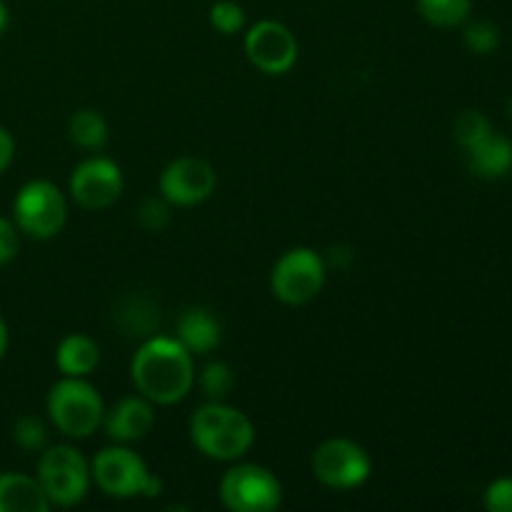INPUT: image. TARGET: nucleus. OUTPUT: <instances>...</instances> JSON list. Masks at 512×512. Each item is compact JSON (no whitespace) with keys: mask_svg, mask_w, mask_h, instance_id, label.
I'll list each match as a JSON object with an SVG mask.
<instances>
[{"mask_svg":"<svg viewBox=\"0 0 512 512\" xmlns=\"http://www.w3.org/2000/svg\"><path fill=\"white\" fill-rule=\"evenodd\" d=\"M133 383L143 398L158 405L180 403L193 388V355L178 338H150L135 353Z\"/></svg>","mask_w":512,"mask_h":512,"instance_id":"nucleus-1","label":"nucleus"},{"mask_svg":"<svg viewBox=\"0 0 512 512\" xmlns=\"http://www.w3.org/2000/svg\"><path fill=\"white\" fill-rule=\"evenodd\" d=\"M190 438L195 448L213 460H238L250 450L255 428L238 408L210 400L190 418Z\"/></svg>","mask_w":512,"mask_h":512,"instance_id":"nucleus-2","label":"nucleus"},{"mask_svg":"<svg viewBox=\"0 0 512 512\" xmlns=\"http://www.w3.org/2000/svg\"><path fill=\"white\" fill-rule=\"evenodd\" d=\"M48 415L68 438H88L103 423V400L83 378H68L53 385L48 395Z\"/></svg>","mask_w":512,"mask_h":512,"instance_id":"nucleus-3","label":"nucleus"},{"mask_svg":"<svg viewBox=\"0 0 512 512\" xmlns=\"http://www.w3.org/2000/svg\"><path fill=\"white\" fill-rule=\"evenodd\" d=\"M90 475L95 478L98 488L103 490L110 498H138V495H148V498H155V495L163 490V483L160 478H155L148 468H145L143 458L135 455L133 450L128 448H105L100 450L98 458L93 460V470Z\"/></svg>","mask_w":512,"mask_h":512,"instance_id":"nucleus-4","label":"nucleus"},{"mask_svg":"<svg viewBox=\"0 0 512 512\" xmlns=\"http://www.w3.org/2000/svg\"><path fill=\"white\" fill-rule=\"evenodd\" d=\"M90 468L83 455L70 445H53L40 455L38 483L50 505L70 508L80 503L90 488Z\"/></svg>","mask_w":512,"mask_h":512,"instance_id":"nucleus-5","label":"nucleus"},{"mask_svg":"<svg viewBox=\"0 0 512 512\" xmlns=\"http://www.w3.org/2000/svg\"><path fill=\"white\" fill-rule=\"evenodd\" d=\"M15 223L18 230L35 240H50L63 230L68 218V205L63 193L48 180H33L23 185L15 198Z\"/></svg>","mask_w":512,"mask_h":512,"instance_id":"nucleus-6","label":"nucleus"},{"mask_svg":"<svg viewBox=\"0 0 512 512\" xmlns=\"http://www.w3.org/2000/svg\"><path fill=\"white\" fill-rule=\"evenodd\" d=\"M220 500L233 512H270L283 500V488L263 465H235L220 480Z\"/></svg>","mask_w":512,"mask_h":512,"instance_id":"nucleus-7","label":"nucleus"},{"mask_svg":"<svg viewBox=\"0 0 512 512\" xmlns=\"http://www.w3.org/2000/svg\"><path fill=\"white\" fill-rule=\"evenodd\" d=\"M325 283V260L315 250H288L270 273V288L285 305H305Z\"/></svg>","mask_w":512,"mask_h":512,"instance_id":"nucleus-8","label":"nucleus"},{"mask_svg":"<svg viewBox=\"0 0 512 512\" xmlns=\"http://www.w3.org/2000/svg\"><path fill=\"white\" fill-rule=\"evenodd\" d=\"M368 453L358 443L345 438H330L313 453V473L323 485L335 490H350L370 478Z\"/></svg>","mask_w":512,"mask_h":512,"instance_id":"nucleus-9","label":"nucleus"},{"mask_svg":"<svg viewBox=\"0 0 512 512\" xmlns=\"http://www.w3.org/2000/svg\"><path fill=\"white\" fill-rule=\"evenodd\" d=\"M245 53L258 70L280 75L288 73L298 60V40L278 20H260L245 35Z\"/></svg>","mask_w":512,"mask_h":512,"instance_id":"nucleus-10","label":"nucleus"},{"mask_svg":"<svg viewBox=\"0 0 512 512\" xmlns=\"http://www.w3.org/2000/svg\"><path fill=\"white\" fill-rule=\"evenodd\" d=\"M123 193V173L108 158L83 160L70 175V195L88 210H105Z\"/></svg>","mask_w":512,"mask_h":512,"instance_id":"nucleus-11","label":"nucleus"},{"mask_svg":"<svg viewBox=\"0 0 512 512\" xmlns=\"http://www.w3.org/2000/svg\"><path fill=\"white\" fill-rule=\"evenodd\" d=\"M213 165L200 158H180L160 175V193L170 205H198L215 193Z\"/></svg>","mask_w":512,"mask_h":512,"instance_id":"nucleus-12","label":"nucleus"},{"mask_svg":"<svg viewBox=\"0 0 512 512\" xmlns=\"http://www.w3.org/2000/svg\"><path fill=\"white\" fill-rule=\"evenodd\" d=\"M105 430L118 443H135L153 430L155 413L148 398H123L103 415Z\"/></svg>","mask_w":512,"mask_h":512,"instance_id":"nucleus-13","label":"nucleus"},{"mask_svg":"<svg viewBox=\"0 0 512 512\" xmlns=\"http://www.w3.org/2000/svg\"><path fill=\"white\" fill-rule=\"evenodd\" d=\"M223 338L218 318L203 308H190L178 320V340L190 355H205L215 350Z\"/></svg>","mask_w":512,"mask_h":512,"instance_id":"nucleus-14","label":"nucleus"},{"mask_svg":"<svg viewBox=\"0 0 512 512\" xmlns=\"http://www.w3.org/2000/svg\"><path fill=\"white\" fill-rule=\"evenodd\" d=\"M50 500L38 478L20 473L0 475V512H48Z\"/></svg>","mask_w":512,"mask_h":512,"instance_id":"nucleus-15","label":"nucleus"},{"mask_svg":"<svg viewBox=\"0 0 512 512\" xmlns=\"http://www.w3.org/2000/svg\"><path fill=\"white\" fill-rule=\"evenodd\" d=\"M468 165L478 178H503L512 168V143L503 135L490 133L478 145L468 148Z\"/></svg>","mask_w":512,"mask_h":512,"instance_id":"nucleus-16","label":"nucleus"},{"mask_svg":"<svg viewBox=\"0 0 512 512\" xmlns=\"http://www.w3.org/2000/svg\"><path fill=\"white\" fill-rule=\"evenodd\" d=\"M55 360H58V368L63 375H68V378H85L98 365L100 350L95 340H90L88 335H68L58 345Z\"/></svg>","mask_w":512,"mask_h":512,"instance_id":"nucleus-17","label":"nucleus"},{"mask_svg":"<svg viewBox=\"0 0 512 512\" xmlns=\"http://www.w3.org/2000/svg\"><path fill=\"white\" fill-rule=\"evenodd\" d=\"M68 133L73 138V143H78L80 148L98 150L108 140V125H105L103 115L95 113V110H78L70 118Z\"/></svg>","mask_w":512,"mask_h":512,"instance_id":"nucleus-18","label":"nucleus"},{"mask_svg":"<svg viewBox=\"0 0 512 512\" xmlns=\"http://www.w3.org/2000/svg\"><path fill=\"white\" fill-rule=\"evenodd\" d=\"M418 10L435 28H455L468 20L473 0H418Z\"/></svg>","mask_w":512,"mask_h":512,"instance_id":"nucleus-19","label":"nucleus"},{"mask_svg":"<svg viewBox=\"0 0 512 512\" xmlns=\"http://www.w3.org/2000/svg\"><path fill=\"white\" fill-rule=\"evenodd\" d=\"M118 323L128 335H148L158 328V310L143 298H130L118 308Z\"/></svg>","mask_w":512,"mask_h":512,"instance_id":"nucleus-20","label":"nucleus"},{"mask_svg":"<svg viewBox=\"0 0 512 512\" xmlns=\"http://www.w3.org/2000/svg\"><path fill=\"white\" fill-rule=\"evenodd\" d=\"M453 133L455 140L468 150L473 148V145H478L483 138H488L493 130H490V120L485 118L483 113H478V110H465V113H460L458 120H455Z\"/></svg>","mask_w":512,"mask_h":512,"instance_id":"nucleus-21","label":"nucleus"},{"mask_svg":"<svg viewBox=\"0 0 512 512\" xmlns=\"http://www.w3.org/2000/svg\"><path fill=\"white\" fill-rule=\"evenodd\" d=\"M233 385L235 375L225 363H208L203 368V373H200V388H203V393L208 395L210 400L228 398Z\"/></svg>","mask_w":512,"mask_h":512,"instance_id":"nucleus-22","label":"nucleus"},{"mask_svg":"<svg viewBox=\"0 0 512 512\" xmlns=\"http://www.w3.org/2000/svg\"><path fill=\"white\" fill-rule=\"evenodd\" d=\"M465 45H468L473 53H493L500 45V30L498 25H493L490 20H475L465 28Z\"/></svg>","mask_w":512,"mask_h":512,"instance_id":"nucleus-23","label":"nucleus"},{"mask_svg":"<svg viewBox=\"0 0 512 512\" xmlns=\"http://www.w3.org/2000/svg\"><path fill=\"white\" fill-rule=\"evenodd\" d=\"M210 23L223 35H233L245 25V10L233 0H220L210 8Z\"/></svg>","mask_w":512,"mask_h":512,"instance_id":"nucleus-24","label":"nucleus"},{"mask_svg":"<svg viewBox=\"0 0 512 512\" xmlns=\"http://www.w3.org/2000/svg\"><path fill=\"white\" fill-rule=\"evenodd\" d=\"M13 440L23 450H40L45 448V440H48V430H45L43 420L35 418V415H25L18 423L13 425Z\"/></svg>","mask_w":512,"mask_h":512,"instance_id":"nucleus-25","label":"nucleus"},{"mask_svg":"<svg viewBox=\"0 0 512 512\" xmlns=\"http://www.w3.org/2000/svg\"><path fill=\"white\" fill-rule=\"evenodd\" d=\"M140 225L150 233H158L163 230L165 225L170 223V203L168 200H160V198H150L140 205V213H138Z\"/></svg>","mask_w":512,"mask_h":512,"instance_id":"nucleus-26","label":"nucleus"},{"mask_svg":"<svg viewBox=\"0 0 512 512\" xmlns=\"http://www.w3.org/2000/svg\"><path fill=\"white\" fill-rule=\"evenodd\" d=\"M485 508L490 512H512V478H500L488 485Z\"/></svg>","mask_w":512,"mask_h":512,"instance_id":"nucleus-27","label":"nucleus"},{"mask_svg":"<svg viewBox=\"0 0 512 512\" xmlns=\"http://www.w3.org/2000/svg\"><path fill=\"white\" fill-rule=\"evenodd\" d=\"M20 248V238H18V230L10 220L0 218V265L10 263V260L18 255Z\"/></svg>","mask_w":512,"mask_h":512,"instance_id":"nucleus-28","label":"nucleus"},{"mask_svg":"<svg viewBox=\"0 0 512 512\" xmlns=\"http://www.w3.org/2000/svg\"><path fill=\"white\" fill-rule=\"evenodd\" d=\"M13 155H15L13 135H10L5 128H0V173L13 163Z\"/></svg>","mask_w":512,"mask_h":512,"instance_id":"nucleus-29","label":"nucleus"},{"mask_svg":"<svg viewBox=\"0 0 512 512\" xmlns=\"http://www.w3.org/2000/svg\"><path fill=\"white\" fill-rule=\"evenodd\" d=\"M328 263L335 265V268H348L350 263H353V253H350V248H345V245H335V248L328 250Z\"/></svg>","mask_w":512,"mask_h":512,"instance_id":"nucleus-30","label":"nucleus"},{"mask_svg":"<svg viewBox=\"0 0 512 512\" xmlns=\"http://www.w3.org/2000/svg\"><path fill=\"white\" fill-rule=\"evenodd\" d=\"M5 350H8V328H5L3 318H0V360H3Z\"/></svg>","mask_w":512,"mask_h":512,"instance_id":"nucleus-31","label":"nucleus"},{"mask_svg":"<svg viewBox=\"0 0 512 512\" xmlns=\"http://www.w3.org/2000/svg\"><path fill=\"white\" fill-rule=\"evenodd\" d=\"M5 28H8V10H5V5L0 3V35L5 33Z\"/></svg>","mask_w":512,"mask_h":512,"instance_id":"nucleus-32","label":"nucleus"},{"mask_svg":"<svg viewBox=\"0 0 512 512\" xmlns=\"http://www.w3.org/2000/svg\"><path fill=\"white\" fill-rule=\"evenodd\" d=\"M508 110H510V118H512V100H510V108Z\"/></svg>","mask_w":512,"mask_h":512,"instance_id":"nucleus-33","label":"nucleus"}]
</instances>
